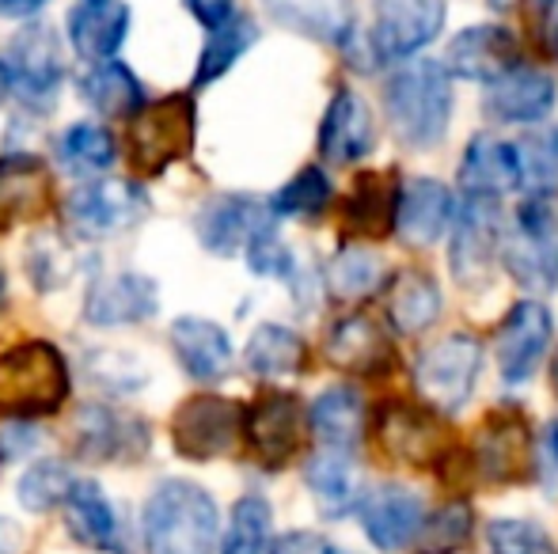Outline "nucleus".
<instances>
[{"label":"nucleus","mask_w":558,"mask_h":554,"mask_svg":"<svg viewBox=\"0 0 558 554\" xmlns=\"http://www.w3.org/2000/svg\"><path fill=\"white\" fill-rule=\"evenodd\" d=\"M183 4L206 30H217L235 15V0H183Z\"/></svg>","instance_id":"obj_50"},{"label":"nucleus","mask_w":558,"mask_h":554,"mask_svg":"<svg viewBox=\"0 0 558 554\" xmlns=\"http://www.w3.org/2000/svg\"><path fill=\"white\" fill-rule=\"evenodd\" d=\"M551 46H555V58H558V23H555V35H551Z\"/></svg>","instance_id":"obj_57"},{"label":"nucleus","mask_w":558,"mask_h":554,"mask_svg":"<svg viewBox=\"0 0 558 554\" xmlns=\"http://www.w3.org/2000/svg\"><path fill=\"white\" fill-rule=\"evenodd\" d=\"M551 384H555V395H558V349H555V357H551Z\"/></svg>","instance_id":"obj_56"},{"label":"nucleus","mask_w":558,"mask_h":554,"mask_svg":"<svg viewBox=\"0 0 558 554\" xmlns=\"http://www.w3.org/2000/svg\"><path fill=\"white\" fill-rule=\"evenodd\" d=\"M304 482H308L312 497H316L324 517H350L361 502V475L353 467V452H331L319 448L316 456L304 464Z\"/></svg>","instance_id":"obj_32"},{"label":"nucleus","mask_w":558,"mask_h":554,"mask_svg":"<svg viewBox=\"0 0 558 554\" xmlns=\"http://www.w3.org/2000/svg\"><path fill=\"white\" fill-rule=\"evenodd\" d=\"M171 349H175L179 365H183L186 377L202 380V384H214L225 380L232 369V338L221 323L202 316H183L171 323Z\"/></svg>","instance_id":"obj_30"},{"label":"nucleus","mask_w":558,"mask_h":554,"mask_svg":"<svg viewBox=\"0 0 558 554\" xmlns=\"http://www.w3.org/2000/svg\"><path fill=\"white\" fill-rule=\"evenodd\" d=\"M547 444H551V456H555V464H558V418L551 421V429H547Z\"/></svg>","instance_id":"obj_53"},{"label":"nucleus","mask_w":558,"mask_h":554,"mask_svg":"<svg viewBox=\"0 0 558 554\" xmlns=\"http://www.w3.org/2000/svg\"><path fill=\"white\" fill-rule=\"evenodd\" d=\"M517 61H521V42L506 23H471L448 38L441 65L452 81H471L486 88Z\"/></svg>","instance_id":"obj_16"},{"label":"nucleus","mask_w":558,"mask_h":554,"mask_svg":"<svg viewBox=\"0 0 558 554\" xmlns=\"http://www.w3.org/2000/svg\"><path fill=\"white\" fill-rule=\"evenodd\" d=\"M20 543H23L20 528L8 517H0V554H20Z\"/></svg>","instance_id":"obj_52"},{"label":"nucleus","mask_w":558,"mask_h":554,"mask_svg":"<svg viewBox=\"0 0 558 554\" xmlns=\"http://www.w3.org/2000/svg\"><path fill=\"white\" fill-rule=\"evenodd\" d=\"M8 69H4V61H0V103H4V96H8Z\"/></svg>","instance_id":"obj_55"},{"label":"nucleus","mask_w":558,"mask_h":554,"mask_svg":"<svg viewBox=\"0 0 558 554\" xmlns=\"http://www.w3.org/2000/svg\"><path fill=\"white\" fill-rule=\"evenodd\" d=\"M324 354L331 357V365L357 377H380L391 369V342L384 323H376L365 311H350V316L335 319L327 331Z\"/></svg>","instance_id":"obj_26"},{"label":"nucleus","mask_w":558,"mask_h":554,"mask_svg":"<svg viewBox=\"0 0 558 554\" xmlns=\"http://www.w3.org/2000/svg\"><path fill=\"white\" fill-rule=\"evenodd\" d=\"M441 426L437 415L426 407H411V403H384L380 415H376V441L388 452L391 459H403V464H429L445 452Z\"/></svg>","instance_id":"obj_25"},{"label":"nucleus","mask_w":558,"mask_h":554,"mask_svg":"<svg viewBox=\"0 0 558 554\" xmlns=\"http://www.w3.org/2000/svg\"><path fill=\"white\" fill-rule=\"evenodd\" d=\"M61 513H65V525L73 532V540H81L84 547L104 554H133L130 535H125L122 520H118V509L111 505V497L104 494L99 482L73 479L65 502H61Z\"/></svg>","instance_id":"obj_22"},{"label":"nucleus","mask_w":558,"mask_h":554,"mask_svg":"<svg viewBox=\"0 0 558 554\" xmlns=\"http://www.w3.org/2000/svg\"><path fill=\"white\" fill-rule=\"evenodd\" d=\"M243 407L221 395H194L171 418V441L183 459H217L240 441Z\"/></svg>","instance_id":"obj_15"},{"label":"nucleus","mask_w":558,"mask_h":554,"mask_svg":"<svg viewBox=\"0 0 558 554\" xmlns=\"http://www.w3.org/2000/svg\"><path fill=\"white\" fill-rule=\"evenodd\" d=\"M73 448L88 464H137L148 452V426L107 403H88L76 415Z\"/></svg>","instance_id":"obj_17"},{"label":"nucleus","mask_w":558,"mask_h":554,"mask_svg":"<svg viewBox=\"0 0 558 554\" xmlns=\"http://www.w3.org/2000/svg\"><path fill=\"white\" fill-rule=\"evenodd\" d=\"M274 540V509L263 494H247L232 505L221 535V554H266Z\"/></svg>","instance_id":"obj_42"},{"label":"nucleus","mask_w":558,"mask_h":554,"mask_svg":"<svg viewBox=\"0 0 558 554\" xmlns=\"http://www.w3.org/2000/svg\"><path fill=\"white\" fill-rule=\"evenodd\" d=\"M555 103V76L539 65H529V61H517L483 91V114L494 126H544L551 119Z\"/></svg>","instance_id":"obj_13"},{"label":"nucleus","mask_w":558,"mask_h":554,"mask_svg":"<svg viewBox=\"0 0 558 554\" xmlns=\"http://www.w3.org/2000/svg\"><path fill=\"white\" fill-rule=\"evenodd\" d=\"M243 259H247L251 274L278 278V281H286L289 288H301L304 270H301V262H296V255L289 251L286 239L278 236V224L266 229V232H258V236L247 244V251H243Z\"/></svg>","instance_id":"obj_45"},{"label":"nucleus","mask_w":558,"mask_h":554,"mask_svg":"<svg viewBox=\"0 0 558 554\" xmlns=\"http://www.w3.org/2000/svg\"><path fill=\"white\" fill-rule=\"evenodd\" d=\"M58 160L65 163L73 175H104L118 160V145L111 130L99 122H73L65 134L58 137Z\"/></svg>","instance_id":"obj_41"},{"label":"nucleus","mask_w":558,"mask_h":554,"mask_svg":"<svg viewBox=\"0 0 558 554\" xmlns=\"http://www.w3.org/2000/svg\"><path fill=\"white\" fill-rule=\"evenodd\" d=\"M141 532L148 554H214L221 535V509L198 482L163 479L148 494Z\"/></svg>","instance_id":"obj_2"},{"label":"nucleus","mask_w":558,"mask_h":554,"mask_svg":"<svg viewBox=\"0 0 558 554\" xmlns=\"http://www.w3.org/2000/svg\"><path fill=\"white\" fill-rule=\"evenodd\" d=\"M156 308H160V285L137 270H122V274L99 278L88 288L84 319L96 327H130L156 316Z\"/></svg>","instance_id":"obj_24"},{"label":"nucleus","mask_w":558,"mask_h":554,"mask_svg":"<svg viewBox=\"0 0 558 554\" xmlns=\"http://www.w3.org/2000/svg\"><path fill=\"white\" fill-rule=\"evenodd\" d=\"M376 145V122L368 103L357 96L353 88H338L324 111V122H319V156L327 163H357L373 152Z\"/></svg>","instance_id":"obj_23"},{"label":"nucleus","mask_w":558,"mask_h":554,"mask_svg":"<svg viewBox=\"0 0 558 554\" xmlns=\"http://www.w3.org/2000/svg\"><path fill=\"white\" fill-rule=\"evenodd\" d=\"M263 4L281 27L316 38V42L342 46L357 30V12L350 0H263Z\"/></svg>","instance_id":"obj_33"},{"label":"nucleus","mask_w":558,"mask_h":554,"mask_svg":"<svg viewBox=\"0 0 558 554\" xmlns=\"http://www.w3.org/2000/svg\"><path fill=\"white\" fill-rule=\"evenodd\" d=\"M69 399V365L50 342H20L0 354V418H50Z\"/></svg>","instance_id":"obj_3"},{"label":"nucleus","mask_w":558,"mask_h":554,"mask_svg":"<svg viewBox=\"0 0 558 554\" xmlns=\"http://www.w3.org/2000/svg\"><path fill=\"white\" fill-rule=\"evenodd\" d=\"M69 487H73V475L61 459H38L20 479V505L31 513H50L65 502Z\"/></svg>","instance_id":"obj_44"},{"label":"nucleus","mask_w":558,"mask_h":554,"mask_svg":"<svg viewBox=\"0 0 558 554\" xmlns=\"http://www.w3.org/2000/svg\"><path fill=\"white\" fill-rule=\"evenodd\" d=\"M308 433L319 441V448L353 452L365 436V399L345 384L319 392L308 407Z\"/></svg>","instance_id":"obj_31"},{"label":"nucleus","mask_w":558,"mask_h":554,"mask_svg":"<svg viewBox=\"0 0 558 554\" xmlns=\"http://www.w3.org/2000/svg\"><path fill=\"white\" fill-rule=\"evenodd\" d=\"M8 304V274H4V262H0V311Z\"/></svg>","instance_id":"obj_54"},{"label":"nucleus","mask_w":558,"mask_h":554,"mask_svg":"<svg viewBox=\"0 0 558 554\" xmlns=\"http://www.w3.org/2000/svg\"><path fill=\"white\" fill-rule=\"evenodd\" d=\"M384 319L396 334H426L429 327L441 319V285L434 274H426L422 267H407L396 278L384 281Z\"/></svg>","instance_id":"obj_27"},{"label":"nucleus","mask_w":558,"mask_h":554,"mask_svg":"<svg viewBox=\"0 0 558 554\" xmlns=\"http://www.w3.org/2000/svg\"><path fill=\"white\" fill-rule=\"evenodd\" d=\"M498 262L532 296L558 288V213L551 198H524L501 229Z\"/></svg>","instance_id":"obj_4"},{"label":"nucleus","mask_w":558,"mask_h":554,"mask_svg":"<svg viewBox=\"0 0 558 554\" xmlns=\"http://www.w3.org/2000/svg\"><path fill=\"white\" fill-rule=\"evenodd\" d=\"M452 217H456V194L448 190L441 178L418 175L399 186L391 232L411 247H434L437 239L448 236Z\"/></svg>","instance_id":"obj_19"},{"label":"nucleus","mask_w":558,"mask_h":554,"mask_svg":"<svg viewBox=\"0 0 558 554\" xmlns=\"http://www.w3.org/2000/svg\"><path fill=\"white\" fill-rule=\"evenodd\" d=\"M130 35V8L122 0H84L69 12V46L88 65L114 61Z\"/></svg>","instance_id":"obj_28"},{"label":"nucleus","mask_w":558,"mask_h":554,"mask_svg":"<svg viewBox=\"0 0 558 554\" xmlns=\"http://www.w3.org/2000/svg\"><path fill=\"white\" fill-rule=\"evenodd\" d=\"M43 8L46 0H0V15H8V20H31Z\"/></svg>","instance_id":"obj_51"},{"label":"nucleus","mask_w":558,"mask_h":554,"mask_svg":"<svg viewBox=\"0 0 558 554\" xmlns=\"http://www.w3.org/2000/svg\"><path fill=\"white\" fill-rule=\"evenodd\" d=\"M335 198V183L319 163H308L301 168L270 201L266 209L274 213V221H316Z\"/></svg>","instance_id":"obj_39"},{"label":"nucleus","mask_w":558,"mask_h":554,"mask_svg":"<svg viewBox=\"0 0 558 554\" xmlns=\"http://www.w3.org/2000/svg\"><path fill=\"white\" fill-rule=\"evenodd\" d=\"M81 99L99 114V119H133L148 103L141 81L122 65V61H104L92 65L81 76Z\"/></svg>","instance_id":"obj_35"},{"label":"nucleus","mask_w":558,"mask_h":554,"mask_svg":"<svg viewBox=\"0 0 558 554\" xmlns=\"http://www.w3.org/2000/svg\"><path fill=\"white\" fill-rule=\"evenodd\" d=\"M555 342V319L551 308L536 296H524L506 311V319L498 323V372L506 384H529L536 377V369L544 365L547 349Z\"/></svg>","instance_id":"obj_12"},{"label":"nucleus","mask_w":558,"mask_h":554,"mask_svg":"<svg viewBox=\"0 0 558 554\" xmlns=\"http://www.w3.org/2000/svg\"><path fill=\"white\" fill-rule=\"evenodd\" d=\"M471 535H475V513L468 502H448L437 513H426L422 520V532L414 540L418 554H452L468 547Z\"/></svg>","instance_id":"obj_43"},{"label":"nucleus","mask_w":558,"mask_h":554,"mask_svg":"<svg viewBox=\"0 0 558 554\" xmlns=\"http://www.w3.org/2000/svg\"><path fill=\"white\" fill-rule=\"evenodd\" d=\"M506 229V209L498 198L463 194L456 201L452 229H448V270L460 288H483L494 274Z\"/></svg>","instance_id":"obj_7"},{"label":"nucleus","mask_w":558,"mask_h":554,"mask_svg":"<svg viewBox=\"0 0 558 554\" xmlns=\"http://www.w3.org/2000/svg\"><path fill=\"white\" fill-rule=\"evenodd\" d=\"M486 554H558V547L536 520L498 517L486 525Z\"/></svg>","instance_id":"obj_46"},{"label":"nucleus","mask_w":558,"mask_h":554,"mask_svg":"<svg viewBox=\"0 0 558 554\" xmlns=\"http://www.w3.org/2000/svg\"><path fill=\"white\" fill-rule=\"evenodd\" d=\"M148 213V194L133 178H92L76 186L61 206L65 229L81 239H104L133 229Z\"/></svg>","instance_id":"obj_11"},{"label":"nucleus","mask_w":558,"mask_h":554,"mask_svg":"<svg viewBox=\"0 0 558 554\" xmlns=\"http://www.w3.org/2000/svg\"><path fill=\"white\" fill-rule=\"evenodd\" d=\"M255 42H258L255 20L240 12L228 23H221L217 30H209V42L202 46V58H198V73H194V88H206V84L221 81L228 69H232Z\"/></svg>","instance_id":"obj_40"},{"label":"nucleus","mask_w":558,"mask_h":554,"mask_svg":"<svg viewBox=\"0 0 558 554\" xmlns=\"http://www.w3.org/2000/svg\"><path fill=\"white\" fill-rule=\"evenodd\" d=\"M88 372L96 384L111 387V392H137L145 384V369L133 361L130 354H114V349H99V354L88 357Z\"/></svg>","instance_id":"obj_48"},{"label":"nucleus","mask_w":558,"mask_h":554,"mask_svg":"<svg viewBox=\"0 0 558 554\" xmlns=\"http://www.w3.org/2000/svg\"><path fill=\"white\" fill-rule=\"evenodd\" d=\"M27 274L35 281L38 288H58L69 281V270H73V255H69V247L61 244L58 236H38L35 244H31L27 251Z\"/></svg>","instance_id":"obj_47"},{"label":"nucleus","mask_w":558,"mask_h":554,"mask_svg":"<svg viewBox=\"0 0 558 554\" xmlns=\"http://www.w3.org/2000/svg\"><path fill=\"white\" fill-rule=\"evenodd\" d=\"M194 148V99L186 91L145 103L125 119V156L137 178H156Z\"/></svg>","instance_id":"obj_5"},{"label":"nucleus","mask_w":558,"mask_h":554,"mask_svg":"<svg viewBox=\"0 0 558 554\" xmlns=\"http://www.w3.org/2000/svg\"><path fill=\"white\" fill-rule=\"evenodd\" d=\"M517 145V190L524 198H551L558 190V126H532Z\"/></svg>","instance_id":"obj_37"},{"label":"nucleus","mask_w":558,"mask_h":554,"mask_svg":"<svg viewBox=\"0 0 558 554\" xmlns=\"http://www.w3.org/2000/svg\"><path fill=\"white\" fill-rule=\"evenodd\" d=\"M460 190L478 198H498L517 190V145L483 130L468 140L460 156Z\"/></svg>","instance_id":"obj_29"},{"label":"nucleus","mask_w":558,"mask_h":554,"mask_svg":"<svg viewBox=\"0 0 558 554\" xmlns=\"http://www.w3.org/2000/svg\"><path fill=\"white\" fill-rule=\"evenodd\" d=\"M396 201H399L396 178L380 175V171H365V175H357L350 198H345V209H342L345 229L361 239L388 236L391 224H396Z\"/></svg>","instance_id":"obj_34"},{"label":"nucleus","mask_w":558,"mask_h":554,"mask_svg":"<svg viewBox=\"0 0 558 554\" xmlns=\"http://www.w3.org/2000/svg\"><path fill=\"white\" fill-rule=\"evenodd\" d=\"M532 429L513 410L490 415L475 436V467L486 482H521L532 471Z\"/></svg>","instance_id":"obj_21"},{"label":"nucleus","mask_w":558,"mask_h":554,"mask_svg":"<svg viewBox=\"0 0 558 554\" xmlns=\"http://www.w3.org/2000/svg\"><path fill=\"white\" fill-rule=\"evenodd\" d=\"M304 433H308V410L293 392H278V387L258 392V399L243 410L240 421L243 444L266 471L286 467L301 452Z\"/></svg>","instance_id":"obj_9"},{"label":"nucleus","mask_w":558,"mask_h":554,"mask_svg":"<svg viewBox=\"0 0 558 554\" xmlns=\"http://www.w3.org/2000/svg\"><path fill=\"white\" fill-rule=\"evenodd\" d=\"M483 372V342L468 331H452L445 338L429 342L414 357V392L434 415H460L471 403Z\"/></svg>","instance_id":"obj_6"},{"label":"nucleus","mask_w":558,"mask_h":554,"mask_svg":"<svg viewBox=\"0 0 558 554\" xmlns=\"http://www.w3.org/2000/svg\"><path fill=\"white\" fill-rule=\"evenodd\" d=\"M445 0H373V27L368 53L376 61H414L426 46H434L445 30Z\"/></svg>","instance_id":"obj_8"},{"label":"nucleus","mask_w":558,"mask_h":554,"mask_svg":"<svg viewBox=\"0 0 558 554\" xmlns=\"http://www.w3.org/2000/svg\"><path fill=\"white\" fill-rule=\"evenodd\" d=\"M274 213L266 209V201H258L255 194H217L202 206L198 221V239L209 255H221V259H232V255H243L247 244L258 236V232L274 229Z\"/></svg>","instance_id":"obj_18"},{"label":"nucleus","mask_w":558,"mask_h":554,"mask_svg":"<svg viewBox=\"0 0 558 554\" xmlns=\"http://www.w3.org/2000/svg\"><path fill=\"white\" fill-rule=\"evenodd\" d=\"M8 69V88L15 91L23 107L31 111H46L58 99L61 84H65V53H61V38L46 23H31L8 42L4 53Z\"/></svg>","instance_id":"obj_10"},{"label":"nucleus","mask_w":558,"mask_h":554,"mask_svg":"<svg viewBox=\"0 0 558 554\" xmlns=\"http://www.w3.org/2000/svg\"><path fill=\"white\" fill-rule=\"evenodd\" d=\"M53 206V175L43 156L4 152L0 156V232L38 221Z\"/></svg>","instance_id":"obj_20"},{"label":"nucleus","mask_w":558,"mask_h":554,"mask_svg":"<svg viewBox=\"0 0 558 554\" xmlns=\"http://www.w3.org/2000/svg\"><path fill=\"white\" fill-rule=\"evenodd\" d=\"M384 119L403 148L429 152L448 134L452 119V76L441 61L414 58L391 69L384 81Z\"/></svg>","instance_id":"obj_1"},{"label":"nucleus","mask_w":558,"mask_h":554,"mask_svg":"<svg viewBox=\"0 0 558 554\" xmlns=\"http://www.w3.org/2000/svg\"><path fill=\"white\" fill-rule=\"evenodd\" d=\"M266 554H338V547L327 535L296 528V532H286V535H278V540H270V551Z\"/></svg>","instance_id":"obj_49"},{"label":"nucleus","mask_w":558,"mask_h":554,"mask_svg":"<svg viewBox=\"0 0 558 554\" xmlns=\"http://www.w3.org/2000/svg\"><path fill=\"white\" fill-rule=\"evenodd\" d=\"M357 520L365 540L376 551L396 554L414 547L422 532V520H426V502H422L418 490L403 487V482H380V487L365 490L357 502Z\"/></svg>","instance_id":"obj_14"},{"label":"nucleus","mask_w":558,"mask_h":554,"mask_svg":"<svg viewBox=\"0 0 558 554\" xmlns=\"http://www.w3.org/2000/svg\"><path fill=\"white\" fill-rule=\"evenodd\" d=\"M327 288H331L335 300H368L384 288L388 281V267L384 259L365 244H345L335 251V259L324 270Z\"/></svg>","instance_id":"obj_36"},{"label":"nucleus","mask_w":558,"mask_h":554,"mask_svg":"<svg viewBox=\"0 0 558 554\" xmlns=\"http://www.w3.org/2000/svg\"><path fill=\"white\" fill-rule=\"evenodd\" d=\"M304 357H308V346L296 331L281 323H263L255 327V334L247 338V349H243V361L255 377L263 380H281L293 377V372L304 369Z\"/></svg>","instance_id":"obj_38"}]
</instances>
